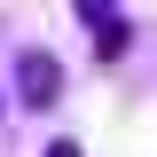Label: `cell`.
<instances>
[{"mask_svg": "<svg viewBox=\"0 0 157 157\" xmlns=\"http://www.w3.org/2000/svg\"><path fill=\"white\" fill-rule=\"evenodd\" d=\"M8 71H16V102H24V110H55V102H63V63L47 55V47H16Z\"/></svg>", "mask_w": 157, "mask_h": 157, "instance_id": "6da1fadb", "label": "cell"}, {"mask_svg": "<svg viewBox=\"0 0 157 157\" xmlns=\"http://www.w3.org/2000/svg\"><path fill=\"white\" fill-rule=\"evenodd\" d=\"M78 8V24L94 32V55H118L126 47V16H118V0H71Z\"/></svg>", "mask_w": 157, "mask_h": 157, "instance_id": "7a4b0ae2", "label": "cell"}, {"mask_svg": "<svg viewBox=\"0 0 157 157\" xmlns=\"http://www.w3.org/2000/svg\"><path fill=\"white\" fill-rule=\"evenodd\" d=\"M39 157H86V149H78L71 134H55V141H47V149H39Z\"/></svg>", "mask_w": 157, "mask_h": 157, "instance_id": "3957f363", "label": "cell"}]
</instances>
